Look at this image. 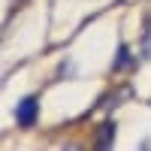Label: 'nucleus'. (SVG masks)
Masks as SVG:
<instances>
[{"label": "nucleus", "instance_id": "f257e3e1", "mask_svg": "<svg viewBox=\"0 0 151 151\" xmlns=\"http://www.w3.org/2000/svg\"><path fill=\"white\" fill-rule=\"evenodd\" d=\"M36 112H40V100L36 97H24V100H18L15 121L21 124V127H33L36 124Z\"/></svg>", "mask_w": 151, "mask_h": 151}, {"label": "nucleus", "instance_id": "f03ea898", "mask_svg": "<svg viewBox=\"0 0 151 151\" xmlns=\"http://www.w3.org/2000/svg\"><path fill=\"white\" fill-rule=\"evenodd\" d=\"M112 136H115V124H112V121H106L103 127H100V136H97V145H100V148H109Z\"/></svg>", "mask_w": 151, "mask_h": 151}, {"label": "nucleus", "instance_id": "7ed1b4c3", "mask_svg": "<svg viewBox=\"0 0 151 151\" xmlns=\"http://www.w3.org/2000/svg\"><path fill=\"white\" fill-rule=\"evenodd\" d=\"M124 67H130V48L118 45V52H115V70H124Z\"/></svg>", "mask_w": 151, "mask_h": 151}]
</instances>
